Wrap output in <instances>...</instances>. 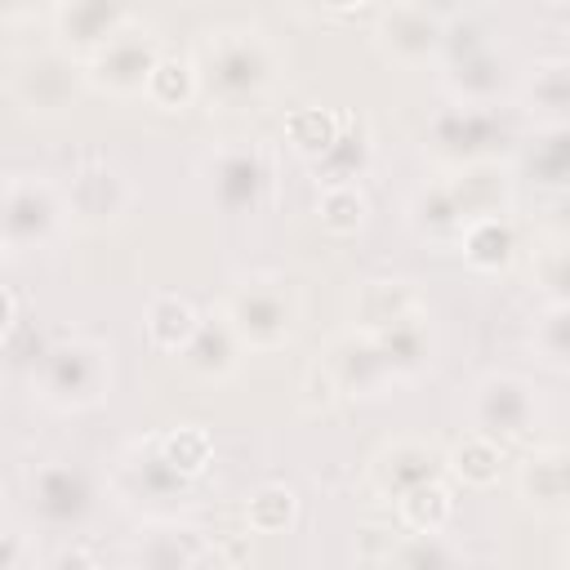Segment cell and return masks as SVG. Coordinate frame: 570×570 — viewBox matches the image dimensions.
Segmentation results:
<instances>
[{"instance_id":"6da1fadb","label":"cell","mask_w":570,"mask_h":570,"mask_svg":"<svg viewBox=\"0 0 570 570\" xmlns=\"http://www.w3.org/2000/svg\"><path fill=\"white\" fill-rule=\"evenodd\" d=\"M120 36H125V31H116V36L107 40V49L94 58V71H98L102 80H111L116 89L151 80V71H156L151 49H147L142 40H120Z\"/></svg>"},{"instance_id":"7a4b0ae2","label":"cell","mask_w":570,"mask_h":570,"mask_svg":"<svg viewBox=\"0 0 570 570\" xmlns=\"http://www.w3.org/2000/svg\"><path fill=\"white\" fill-rule=\"evenodd\" d=\"M383 36L392 40L396 53H410V45H414V49H432L436 36H441V22H436V13H428L423 4H401V9L387 13Z\"/></svg>"},{"instance_id":"3957f363","label":"cell","mask_w":570,"mask_h":570,"mask_svg":"<svg viewBox=\"0 0 570 570\" xmlns=\"http://www.w3.org/2000/svg\"><path fill=\"white\" fill-rule=\"evenodd\" d=\"M58 18H62V27L71 31V36H80V40H111L116 36V22L125 18L120 9H111V4H71V9H58Z\"/></svg>"},{"instance_id":"277c9868","label":"cell","mask_w":570,"mask_h":570,"mask_svg":"<svg viewBox=\"0 0 570 570\" xmlns=\"http://www.w3.org/2000/svg\"><path fill=\"white\" fill-rule=\"evenodd\" d=\"M530 94H534L543 107L570 111V62H543V67L530 76Z\"/></svg>"}]
</instances>
